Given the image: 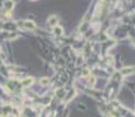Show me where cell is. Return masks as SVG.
<instances>
[{"mask_svg":"<svg viewBox=\"0 0 135 117\" xmlns=\"http://www.w3.org/2000/svg\"><path fill=\"white\" fill-rule=\"evenodd\" d=\"M56 23H58V16L52 15L48 18V25L52 27H56Z\"/></svg>","mask_w":135,"mask_h":117,"instance_id":"6da1fadb","label":"cell"},{"mask_svg":"<svg viewBox=\"0 0 135 117\" xmlns=\"http://www.w3.org/2000/svg\"><path fill=\"white\" fill-rule=\"evenodd\" d=\"M135 68H129V67H128V68H123V69L121 70V74L122 75H129V74H132V73H134L135 71Z\"/></svg>","mask_w":135,"mask_h":117,"instance_id":"7a4b0ae2","label":"cell"},{"mask_svg":"<svg viewBox=\"0 0 135 117\" xmlns=\"http://www.w3.org/2000/svg\"><path fill=\"white\" fill-rule=\"evenodd\" d=\"M33 82H34V80H33L32 77H28V79H26V80L22 81V85H24V87H29Z\"/></svg>","mask_w":135,"mask_h":117,"instance_id":"3957f363","label":"cell"},{"mask_svg":"<svg viewBox=\"0 0 135 117\" xmlns=\"http://www.w3.org/2000/svg\"><path fill=\"white\" fill-rule=\"evenodd\" d=\"M24 23H25L24 26L26 27V28H31V29H34V28H35V25H34L32 21H25Z\"/></svg>","mask_w":135,"mask_h":117,"instance_id":"277c9868","label":"cell"},{"mask_svg":"<svg viewBox=\"0 0 135 117\" xmlns=\"http://www.w3.org/2000/svg\"><path fill=\"white\" fill-rule=\"evenodd\" d=\"M13 4H14L13 1H10V2L5 1V7H6V8H10V10H11L12 7H13Z\"/></svg>","mask_w":135,"mask_h":117,"instance_id":"5b68a950","label":"cell"},{"mask_svg":"<svg viewBox=\"0 0 135 117\" xmlns=\"http://www.w3.org/2000/svg\"><path fill=\"white\" fill-rule=\"evenodd\" d=\"M40 83H41V84H42V85L47 84V83H48V79H45V77H43V79H41V81H40Z\"/></svg>","mask_w":135,"mask_h":117,"instance_id":"8992f818","label":"cell"}]
</instances>
